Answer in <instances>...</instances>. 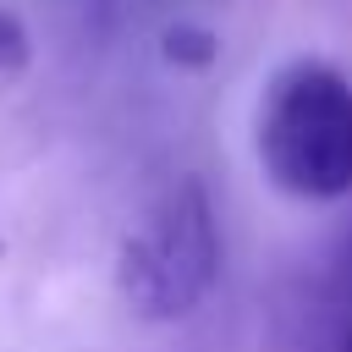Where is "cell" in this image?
Wrapping results in <instances>:
<instances>
[{"label":"cell","instance_id":"7a4b0ae2","mask_svg":"<svg viewBox=\"0 0 352 352\" xmlns=\"http://www.w3.org/2000/svg\"><path fill=\"white\" fill-rule=\"evenodd\" d=\"M220 280V220L198 176H176L116 248V292L148 324H182Z\"/></svg>","mask_w":352,"mask_h":352},{"label":"cell","instance_id":"277c9868","mask_svg":"<svg viewBox=\"0 0 352 352\" xmlns=\"http://www.w3.org/2000/svg\"><path fill=\"white\" fill-rule=\"evenodd\" d=\"M160 60L176 66V72H209V66L220 60V33H214L209 22H192V16L165 22V33H160Z\"/></svg>","mask_w":352,"mask_h":352},{"label":"cell","instance_id":"3957f363","mask_svg":"<svg viewBox=\"0 0 352 352\" xmlns=\"http://www.w3.org/2000/svg\"><path fill=\"white\" fill-rule=\"evenodd\" d=\"M319 352H352V226L336 242V258L319 292Z\"/></svg>","mask_w":352,"mask_h":352},{"label":"cell","instance_id":"5b68a950","mask_svg":"<svg viewBox=\"0 0 352 352\" xmlns=\"http://www.w3.org/2000/svg\"><path fill=\"white\" fill-rule=\"evenodd\" d=\"M28 60H33V33H28V22L11 6H0V82L6 77H22Z\"/></svg>","mask_w":352,"mask_h":352},{"label":"cell","instance_id":"6da1fadb","mask_svg":"<svg viewBox=\"0 0 352 352\" xmlns=\"http://www.w3.org/2000/svg\"><path fill=\"white\" fill-rule=\"evenodd\" d=\"M253 154L297 204L352 198V77L319 55L275 66L253 104Z\"/></svg>","mask_w":352,"mask_h":352}]
</instances>
